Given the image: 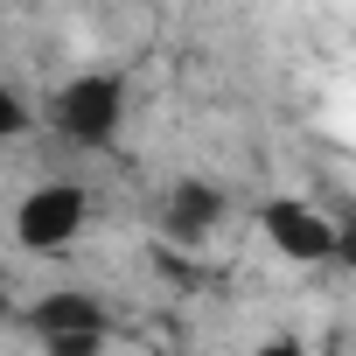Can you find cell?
<instances>
[{"mask_svg": "<svg viewBox=\"0 0 356 356\" xmlns=\"http://www.w3.org/2000/svg\"><path fill=\"white\" fill-rule=\"evenodd\" d=\"M217 217H224V196H217L210 182H175V196H168V224L182 231V238H203Z\"/></svg>", "mask_w": 356, "mask_h": 356, "instance_id": "cell-5", "label": "cell"}, {"mask_svg": "<svg viewBox=\"0 0 356 356\" xmlns=\"http://www.w3.org/2000/svg\"><path fill=\"white\" fill-rule=\"evenodd\" d=\"M119 112H126V84L119 77H77L63 91V105H56V119H63V133L77 147H105L119 133Z\"/></svg>", "mask_w": 356, "mask_h": 356, "instance_id": "cell-2", "label": "cell"}, {"mask_svg": "<svg viewBox=\"0 0 356 356\" xmlns=\"http://www.w3.org/2000/svg\"><path fill=\"white\" fill-rule=\"evenodd\" d=\"M49 349H63V356H84V349H98V335H49Z\"/></svg>", "mask_w": 356, "mask_h": 356, "instance_id": "cell-7", "label": "cell"}, {"mask_svg": "<svg viewBox=\"0 0 356 356\" xmlns=\"http://www.w3.org/2000/svg\"><path fill=\"white\" fill-rule=\"evenodd\" d=\"M29 126V112H22V98H8V91H0V140H15Z\"/></svg>", "mask_w": 356, "mask_h": 356, "instance_id": "cell-6", "label": "cell"}, {"mask_svg": "<svg viewBox=\"0 0 356 356\" xmlns=\"http://www.w3.org/2000/svg\"><path fill=\"white\" fill-rule=\"evenodd\" d=\"M35 328H42V342L49 335H105V307L91 293H49L35 307Z\"/></svg>", "mask_w": 356, "mask_h": 356, "instance_id": "cell-4", "label": "cell"}, {"mask_svg": "<svg viewBox=\"0 0 356 356\" xmlns=\"http://www.w3.org/2000/svg\"><path fill=\"white\" fill-rule=\"evenodd\" d=\"M77 231H84V189H77V182L29 189V203L15 210V238H22L29 252H63Z\"/></svg>", "mask_w": 356, "mask_h": 356, "instance_id": "cell-1", "label": "cell"}, {"mask_svg": "<svg viewBox=\"0 0 356 356\" xmlns=\"http://www.w3.org/2000/svg\"><path fill=\"white\" fill-rule=\"evenodd\" d=\"M335 259H349V266H356V231H335Z\"/></svg>", "mask_w": 356, "mask_h": 356, "instance_id": "cell-8", "label": "cell"}, {"mask_svg": "<svg viewBox=\"0 0 356 356\" xmlns=\"http://www.w3.org/2000/svg\"><path fill=\"white\" fill-rule=\"evenodd\" d=\"M266 238H273L286 259H300V266H314V259L335 252V224L314 217L307 203H266Z\"/></svg>", "mask_w": 356, "mask_h": 356, "instance_id": "cell-3", "label": "cell"}]
</instances>
